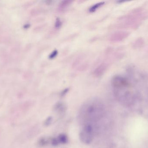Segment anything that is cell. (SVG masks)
<instances>
[{
	"label": "cell",
	"mask_w": 148,
	"mask_h": 148,
	"mask_svg": "<svg viewBox=\"0 0 148 148\" xmlns=\"http://www.w3.org/2000/svg\"><path fill=\"white\" fill-rule=\"evenodd\" d=\"M144 10L138 8L132 11L123 18H120V23L118 25L120 27L130 28L131 29L137 28L141 24V22L147 17Z\"/></svg>",
	"instance_id": "obj_1"
},
{
	"label": "cell",
	"mask_w": 148,
	"mask_h": 148,
	"mask_svg": "<svg viewBox=\"0 0 148 148\" xmlns=\"http://www.w3.org/2000/svg\"><path fill=\"white\" fill-rule=\"evenodd\" d=\"M111 82L115 90L131 88L132 86L130 81L127 77L120 75H116L112 77Z\"/></svg>",
	"instance_id": "obj_2"
},
{
	"label": "cell",
	"mask_w": 148,
	"mask_h": 148,
	"mask_svg": "<svg viewBox=\"0 0 148 148\" xmlns=\"http://www.w3.org/2000/svg\"><path fill=\"white\" fill-rule=\"evenodd\" d=\"M93 127L90 124H86L79 133L80 141L84 144H90L92 141Z\"/></svg>",
	"instance_id": "obj_3"
},
{
	"label": "cell",
	"mask_w": 148,
	"mask_h": 148,
	"mask_svg": "<svg viewBox=\"0 0 148 148\" xmlns=\"http://www.w3.org/2000/svg\"><path fill=\"white\" fill-rule=\"evenodd\" d=\"M130 34L129 32L125 31H118L115 32L110 35L109 38V40L113 43L121 42L128 38Z\"/></svg>",
	"instance_id": "obj_4"
},
{
	"label": "cell",
	"mask_w": 148,
	"mask_h": 148,
	"mask_svg": "<svg viewBox=\"0 0 148 148\" xmlns=\"http://www.w3.org/2000/svg\"><path fill=\"white\" fill-rule=\"evenodd\" d=\"M109 64L108 63L103 62L97 66L93 71L92 75L96 77H99L103 76L108 69Z\"/></svg>",
	"instance_id": "obj_5"
},
{
	"label": "cell",
	"mask_w": 148,
	"mask_h": 148,
	"mask_svg": "<svg viewBox=\"0 0 148 148\" xmlns=\"http://www.w3.org/2000/svg\"><path fill=\"white\" fill-rule=\"evenodd\" d=\"M59 144H66L68 142V138L66 134H60L57 138Z\"/></svg>",
	"instance_id": "obj_6"
},
{
	"label": "cell",
	"mask_w": 148,
	"mask_h": 148,
	"mask_svg": "<svg viewBox=\"0 0 148 148\" xmlns=\"http://www.w3.org/2000/svg\"><path fill=\"white\" fill-rule=\"evenodd\" d=\"M144 41L142 38H138L136 40H135L133 45V47L134 48H141L144 45Z\"/></svg>",
	"instance_id": "obj_7"
},
{
	"label": "cell",
	"mask_w": 148,
	"mask_h": 148,
	"mask_svg": "<svg viewBox=\"0 0 148 148\" xmlns=\"http://www.w3.org/2000/svg\"><path fill=\"white\" fill-rule=\"evenodd\" d=\"M73 1H63L62 3L60 4V10L61 12H63L70 5H71Z\"/></svg>",
	"instance_id": "obj_8"
},
{
	"label": "cell",
	"mask_w": 148,
	"mask_h": 148,
	"mask_svg": "<svg viewBox=\"0 0 148 148\" xmlns=\"http://www.w3.org/2000/svg\"><path fill=\"white\" fill-rule=\"evenodd\" d=\"M105 2L102 1V2H99V3L95 4V5H93L90 7V9H89V11L90 12L93 13L96 12L98 9L101 7V6L104 5Z\"/></svg>",
	"instance_id": "obj_9"
},
{
	"label": "cell",
	"mask_w": 148,
	"mask_h": 148,
	"mask_svg": "<svg viewBox=\"0 0 148 148\" xmlns=\"http://www.w3.org/2000/svg\"><path fill=\"white\" fill-rule=\"evenodd\" d=\"M62 25V22H61V21L59 19H58L56 22V26L57 27H59L61 26Z\"/></svg>",
	"instance_id": "obj_10"
},
{
	"label": "cell",
	"mask_w": 148,
	"mask_h": 148,
	"mask_svg": "<svg viewBox=\"0 0 148 148\" xmlns=\"http://www.w3.org/2000/svg\"><path fill=\"white\" fill-rule=\"evenodd\" d=\"M68 90H69V89H66V90H64V92H63V94H63V95H64V94H65L66 93H67V92L68 91Z\"/></svg>",
	"instance_id": "obj_11"
}]
</instances>
